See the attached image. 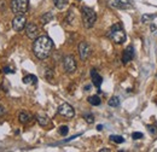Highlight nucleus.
<instances>
[{
    "mask_svg": "<svg viewBox=\"0 0 157 152\" xmlns=\"http://www.w3.org/2000/svg\"><path fill=\"white\" fill-rule=\"evenodd\" d=\"M18 119H19V122H21V123L27 125V123H29L30 121H31V116H30L28 112L22 111V112H19V115H18Z\"/></svg>",
    "mask_w": 157,
    "mask_h": 152,
    "instance_id": "nucleus-14",
    "label": "nucleus"
},
{
    "mask_svg": "<svg viewBox=\"0 0 157 152\" xmlns=\"http://www.w3.org/2000/svg\"><path fill=\"white\" fill-rule=\"evenodd\" d=\"M52 19H53V13H52V12H47V13H44V15H42V17H41V23H42V24H47V23H50Z\"/></svg>",
    "mask_w": 157,
    "mask_h": 152,
    "instance_id": "nucleus-19",
    "label": "nucleus"
},
{
    "mask_svg": "<svg viewBox=\"0 0 157 152\" xmlns=\"http://www.w3.org/2000/svg\"><path fill=\"white\" fill-rule=\"evenodd\" d=\"M25 34L30 40H35L39 36V28L35 23H27L25 25Z\"/></svg>",
    "mask_w": 157,
    "mask_h": 152,
    "instance_id": "nucleus-8",
    "label": "nucleus"
},
{
    "mask_svg": "<svg viewBox=\"0 0 157 152\" xmlns=\"http://www.w3.org/2000/svg\"><path fill=\"white\" fill-rule=\"evenodd\" d=\"M108 38L117 45H121L126 41V32L121 23H115L110 28V30L108 32Z\"/></svg>",
    "mask_w": 157,
    "mask_h": 152,
    "instance_id": "nucleus-2",
    "label": "nucleus"
},
{
    "mask_svg": "<svg viewBox=\"0 0 157 152\" xmlns=\"http://www.w3.org/2000/svg\"><path fill=\"white\" fill-rule=\"evenodd\" d=\"M109 139H110L111 141L116 142V144H122V142H124V139H123L121 135H110Z\"/></svg>",
    "mask_w": 157,
    "mask_h": 152,
    "instance_id": "nucleus-22",
    "label": "nucleus"
},
{
    "mask_svg": "<svg viewBox=\"0 0 157 152\" xmlns=\"http://www.w3.org/2000/svg\"><path fill=\"white\" fill-rule=\"evenodd\" d=\"M80 1H81V0H80Z\"/></svg>",
    "mask_w": 157,
    "mask_h": 152,
    "instance_id": "nucleus-33",
    "label": "nucleus"
},
{
    "mask_svg": "<svg viewBox=\"0 0 157 152\" xmlns=\"http://www.w3.org/2000/svg\"><path fill=\"white\" fill-rule=\"evenodd\" d=\"M29 9V0H11V10L16 15H23Z\"/></svg>",
    "mask_w": 157,
    "mask_h": 152,
    "instance_id": "nucleus-4",
    "label": "nucleus"
},
{
    "mask_svg": "<svg viewBox=\"0 0 157 152\" xmlns=\"http://www.w3.org/2000/svg\"><path fill=\"white\" fill-rule=\"evenodd\" d=\"M97 129H98V130H102V129H103V126H102V125H98V126H97Z\"/></svg>",
    "mask_w": 157,
    "mask_h": 152,
    "instance_id": "nucleus-31",
    "label": "nucleus"
},
{
    "mask_svg": "<svg viewBox=\"0 0 157 152\" xmlns=\"http://www.w3.org/2000/svg\"><path fill=\"white\" fill-rule=\"evenodd\" d=\"M147 128H149V130H150L151 133H153V134H156V133H157V132H156V128H155V127H151V126H149Z\"/></svg>",
    "mask_w": 157,
    "mask_h": 152,
    "instance_id": "nucleus-29",
    "label": "nucleus"
},
{
    "mask_svg": "<svg viewBox=\"0 0 157 152\" xmlns=\"http://www.w3.org/2000/svg\"><path fill=\"white\" fill-rule=\"evenodd\" d=\"M53 3H54V6L58 10H63V9H65L67 5L69 4V0H53Z\"/></svg>",
    "mask_w": 157,
    "mask_h": 152,
    "instance_id": "nucleus-16",
    "label": "nucleus"
},
{
    "mask_svg": "<svg viewBox=\"0 0 157 152\" xmlns=\"http://www.w3.org/2000/svg\"><path fill=\"white\" fill-rule=\"evenodd\" d=\"M156 29H157V27H156L155 24H151V25H150V30H151V32H155Z\"/></svg>",
    "mask_w": 157,
    "mask_h": 152,
    "instance_id": "nucleus-30",
    "label": "nucleus"
},
{
    "mask_svg": "<svg viewBox=\"0 0 157 152\" xmlns=\"http://www.w3.org/2000/svg\"><path fill=\"white\" fill-rule=\"evenodd\" d=\"M74 21H75V16H74V12H73V10H70V11L68 12V15H67L65 22H67L68 24H73V23H74Z\"/></svg>",
    "mask_w": 157,
    "mask_h": 152,
    "instance_id": "nucleus-21",
    "label": "nucleus"
},
{
    "mask_svg": "<svg viewBox=\"0 0 157 152\" xmlns=\"http://www.w3.org/2000/svg\"><path fill=\"white\" fill-rule=\"evenodd\" d=\"M4 115H5V109H4V106L0 105V117L4 116Z\"/></svg>",
    "mask_w": 157,
    "mask_h": 152,
    "instance_id": "nucleus-28",
    "label": "nucleus"
},
{
    "mask_svg": "<svg viewBox=\"0 0 157 152\" xmlns=\"http://www.w3.org/2000/svg\"><path fill=\"white\" fill-rule=\"evenodd\" d=\"M91 52H92L91 47L86 41H81L79 44V54H80L81 60H87L88 57L91 56Z\"/></svg>",
    "mask_w": 157,
    "mask_h": 152,
    "instance_id": "nucleus-9",
    "label": "nucleus"
},
{
    "mask_svg": "<svg viewBox=\"0 0 157 152\" xmlns=\"http://www.w3.org/2000/svg\"><path fill=\"white\" fill-rule=\"evenodd\" d=\"M3 71H4V74H12V73H15L13 69H11L10 67H5V68L3 69Z\"/></svg>",
    "mask_w": 157,
    "mask_h": 152,
    "instance_id": "nucleus-27",
    "label": "nucleus"
},
{
    "mask_svg": "<svg viewBox=\"0 0 157 152\" xmlns=\"http://www.w3.org/2000/svg\"><path fill=\"white\" fill-rule=\"evenodd\" d=\"M81 13H82V22H83V27L87 29H91L94 23L97 21V13L93 9L88 7V6H82L81 7Z\"/></svg>",
    "mask_w": 157,
    "mask_h": 152,
    "instance_id": "nucleus-3",
    "label": "nucleus"
},
{
    "mask_svg": "<svg viewBox=\"0 0 157 152\" xmlns=\"http://www.w3.org/2000/svg\"><path fill=\"white\" fill-rule=\"evenodd\" d=\"M58 133H59L62 136H65V135H68V133H69V128H68L67 126H62V127H59Z\"/></svg>",
    "mask_w": 157,
    "mask_h": 152,
    "instance_id": "nucleus-23",
    "label": "nucleus"
},
{
    "mask_svg": "<svg viewBox=\"0 0 157 152\" xmlns=\"http://www.w3.org/2000/svg\"><path fill=\"white\" fill-rule=\"evenodd\" d=\"M58 113L60 116H63V117H65V118H73L75 116V110H74V108L70 104L63 103L58 108Z\"/></svg>",
    "mask_w": 157,
    "mask_h": 152,
    "instance_id": "nucleus-6",
    "label": "nucleus"
},
{
    "mask_svg": "<svg viewBox=\"0 0 157 152\" xmlns=\"http://www.w3.org/2000/svg\"><path fill=\"white\" fill-rule=\"evenodd\" d=\"M27 25V18L24 15H17L12 19V28L15 32H22Z\"/></svg>",
    "mask_w": 157,
    "mask_h": 152,
    "instance_id": "nucleus-7",
    "label": "nucleus"
},
{
    "mask_svg": "<svg viewBox=\"0 0 157 152\" xmlns=\"http://www.w3.org/2000/svg\"><path fill=\"white\" fill-rule=\"evenodd\" d=\"M111 6L120 10H128L133 7V1L132 0H114L111 3Z\"/></svg>",
    "mask_w": 157,
    "mask_h": 152,
    "instance_id": "nucleus-10",
    "label": "nucleus"
},
{
    "mask_svg": "<svg viewBox=\"0 0 157 152\" xmlns=\"http://www.w3.org/2000/svg\"><path fill=\"white\" fill-rule=\"evenodd\" d=\"M36 121H38V123L41 126V127H46L50 125V118L45 115V113H39L36 116Z\"/></svg>",
    "mask_w": 157,
    "mask_h": 152,
    "instance_id": "nucleus-13",
    "label": "nucleus"
},
{
    "mask_svg": "<svg viewBox=\"0 0 157 152\" xmlns=\"http://www.w3.org/2000/svg\"><path fill=\"white\" fill-rule=\"evenodd\" d=\"M104 151H105V152H109L110 150H109V148H102V150H100V152H104Z\"/></svg>",
    "mask_w": 157,
    "mask_h": 152,
    "instance_id": "nucleus-32",
    "label": "nucleus"
},
{
    "mask_svg": "<svg viewBox=\"0 0 157 152\" xmlns=\"http://www.w3.org/2000/svg\"><path fill=\"white\" fill-rule=\"evenodd\" d=\"M45 76H46V79H47V80H50V81H51V80L53 79V71H52L51 69H47V70H46V73H45Z\"/></svg>",
    "mask_w": 157,
    "mask_h": 152,
    "instance_id": "nucleus-25",
    "label": "nucleus"
},
{
    "mask_svg": "<svg viewBox=\"0 0 157 152\" xmlns=\"http://www.w3.org/2000/svg\"><path fill=\"white\" fill-rule=\"evenodd\" d=\"M36 82H38V79L35 75H27L23 77V83H25V85H29V83L36 85Z\"/></svg>",
    "mask_w": 157,
    "mask_h": 152,
    "instance_id": "nucleus-17",
    "label": "nucleus"
},
{
    "mask_svg": "<svg viewBox=\"0 0 157 152\" xmlns=\"http://www.w3.org/2000/svg\"><path fill=\"white\" fill-rule=\"evenodd\" d=\"M88 103L91 104V105H93V106H98V105H100V103H102V100H100V98L98 97V96H91V97H88Z\"/></svg>",
    "mask_w": 157,
    "mask_h": 152,
    "instance_id": "nucleus-18",
    "label": "nucleus"
},
{
    "mask_svg": "<svg viewBox=\"0 0 157 152\" xmlns=\"http://www.w3.org/2000/svg\"><path fill=\"white\" fill-rule=\"evenodd\" d=\"M83 118L86 119L87 123H93L94 122V116L92 113H85L83 115Z\"/></svg>",
    "mask_w": 157,
    "mask_h": 152,
    "instance_id": "nucleus-24",
    "label": "nucleus"
},
{
    "mask_svg": "<svg viewBox=\"0 0 157 152\" xmlns=\"http://www.w3.org/2000/svg\"><path fill=\"white\" fill-rule=\"evenodd\" d=\"M63 68L68 74H73L76 71V60L74 58V56H65L64 59H63Z\"/></svg>",
    "mask_w": 157,
    "mask_h": 152,
    "instance_id": "nucleus-5",
    "label": "nucleus"
},
{
    "mask_svg": "<svg viewBox=\"0 0 157 152\" xmlns=\"http://www.w3.org/2000/svg\"><path fill=\"white\" fill-rule=\"evenodd\" d=\"M108 104H109V106H111V108H117V106L120 105V98H118V97H111Z\"/></svg>",
    "mask_w": 157,
    "mask_h": 152,
    "instance_id": "nucleus-20",
    "label": "nucleus"
},
{
    "mask_svg": "<svg viewBox=\"0 0 157 152\" xmlns=\"http://www.w3.org/2000/svg\"><path fill=\"white\" fill-rule=\"evenodd\" d=\"M134 58V48L132 45L127 46L126 47V50L123 51V54H122V63L123 64H127L129 63L131 60Z\"/></svg>",
    "mask_w": 157,
    "mask_h": 152,
    "instance_id": "nucleus-11",
    "label": "nucleus"
},
{
    "mask_svg": "<svg viewBox=\"0 0 157 152\" xmlns=\"http://www.w3.org/2000/svg\"><path fill=\"white\" fill-rule=\"evenodd\" d=\"M157 17V13H144L143 16H141V22L144 23V24H146V23H150V22H152L155 18Z\"/></svg>",
    "mask_w": 157,
    "mask_h": 152,
    "instance_id": "nucleus-15",
    "label": "nucleus"
},
{
    "mask_svg": "<svg viewBox=\"0 0 157 152\" xmlns=\"http://www.w3.org/2000/svg\"><path fill=\"white\" fill-rule=\"evenodd\" d=\"M91 79H92V82H93L94 86H96L97 88H100V86L103 83V79H102V76L98 74V71L96 69L91 70Z\"/></svg>",
    "mask_w": 157,
    "mask_h": 152,
    "instance_id": "nucleus-12",
    "label": "nucleus"
},
{
    "mask_svg": "<svg viewBox=\"0 0 157 152\" xmlns=\"http://www.w3.org/2000/svg\"><path fill=\"white\" fill-rule=\"evenodd\" d=\"M52 48H53V41L48 36H46V35L38 36L34 40L33 52H34L35 57L39 58V59H41V60L50 57V54L52 52Z\"/></svg>",
    "mask_w": 157,
    "mask_h": 152,
    "instance_id": "nucleus-1",
    "label": "nucleus"
},
{
    "mask_svg": "<svg viewBox=\"0 0 157 152\" xmlns=\"http://www.w3.org/2000/svg\"><path fill=\"white\" fill-rule=\"evenodd\" d=\"M132 138H133L134 140H139V139L143 138V133H140V132H134V133L132 134Z\"/></svg>",
    "mask_w": 157,
    "mask_h": 152,
    "instance_id": "nucleus-26",
    "label": "nucleus"
}]
</instances>
